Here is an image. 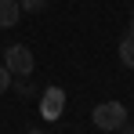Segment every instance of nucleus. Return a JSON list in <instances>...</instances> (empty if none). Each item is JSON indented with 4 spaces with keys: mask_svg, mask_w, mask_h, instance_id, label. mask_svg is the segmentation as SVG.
Listing matches in <instances>:
<instances>
[{
    "mask_svg": "<svg viewBox=\"0 0 134 134\" xmlns=\"http://www.w3.org/2000/svg\"><path fill=\"white\" fill-rule=\"evenodd\" d=\"M11 80H15V72L0 62V94H7V91H11Z\"/></svg>",
    "mask_w": 134,
    "mask_h": 134,
    "instance_id": "nucleus-8",
    "label": "nucleus"
},
{
    "mask_svg": "<svg viewBox=\"0 0 134 134\" xmlns=\"http://www.w3.org/2000/svg\"><path fill=\"white\" fill-rule=\"evenodd\" d=\"M0 58H4V65L11 69L15 76H29V72L36 69V58H33V51H29L25 44H11Z\"/></svg>",
    "mask_w": 134,
    "mask_h": 134,
    "instance_id": "nucleus-2",
    "label": "nucleus"
},
{
    "mask_svg": "<svg viewBox=\"0 0 134 134\" xmlns=\"http://www.w3.org/2000/svg\"><path fill=\"white\" fill-rule=\"evenodd\" d=\"M0 54H4V47H0Z\"/></svg>",
    "mask_w": 134,
    "mask_h": 134,
    "instance_id": "nucleus-12",
    "label": "nucleus"
},
{
    "mask_svg": "<svg viewBox=\"0 0 134 134\" xmlns=\"http://www.w3.org/2000/svg\"><path fill=\"white\" fill-rule=\"evenodd\" d=\"M127 33H134V11H131V29H127Z\"/></svg>",
    "mask_w": 134,
    "mask_h": 134,
    "instance_id": "nucleus-10",
    "label": "nucleus"
},
{
    "mask_svg": "<svg viewBox=\"0 0 134 134\" xmlns=\"http://www.w3.org/2000/svg\"><path fill=\"white\" fill-rule=\"evenodd\" d=\"M29 134H44V131H29Z\"/></svg>",
    "mask_w": 134,
    "mask_h": 134,
    "instance_id": "nucleus-11",
    "label": "nucleus"
},
{
    "mask_svg": "<svg viewBox=\"0 0 134 134\" xmlns=\"http://www.w3.org/2000/svg\"><path fill=\"white\" fill-rule=\"evenodd\" d=\"M120 131H123V134H134V127H127V123H123V127H120Z\"/></svg>",
    "mask_w": 134,
    "mask_h": 134,
    "instance_id": "nucleus-9",
    "label": "nucleus"
},
{
    "mask_svg": "<svg viewBox=\"0 0 134 134\" xmlns=\"http://www.w3.org/2000/svg\"><path fill=\"white\" fill-rule=\"evenodd\" d=\"M91 120L98 131H120L127 123V109H123V102H102V105H94Z\"/></svg>",
    "mask_w": 134,
    "mask_h": 134,
    "instance_id": "nucleus-1",
    "label": "nucleus"
},
{
    "mask_svg": "<svg viewBox=\"0 0 134 134\" xmlns=\"http://www.w3.org/2000/svg\"><path fill=\"white\" fill-rule=\"evenodd\" d=\"M18 7H22V15L29 11V15H40V11H47V0H18Z\"/></svg>",
    "mask_w": 134,
    "mask_h": 134,
    "instance_id": "nucleus-7",
    "label": "nucleus"
},
{
    "mask_svg": "<svg viewBox=\"0 0 134 134\" xmlns=\"http://www.w3.org/2000/svg\"><path fill=\"white\" fill-rule=\"evenodd\" d=\"M11 91L18 94V98H33L36 91H33V83H29V76H18V80H11Z\"/></svg>",
    "mask_w": 134,
    "mask_h": 134,
    "instance_id": "nucleus-6",
    "label": "nucleus"
},
{
    "mask_svg": "<svg viewBox=\"0 0 134 134\" xmlns=\"http://www.w3.org/2000/svg\"><path fill=\"white\" fill-rule=\"evenodd\" d=\"M22 18V7H18V0H0V29H11V25H18Z\"/></svg>",
    "mask_w": 134,
    "mask_h": 134,
    "instance_id": "nucleus-4",
    "label": "nucleus"
},
{
    "mask_svg": "<svg viewBox=\"0 0 134 134\" xmlns=\"http://www.w3.org/2000/svg\"><path fill=\"white\" fill-rule=\"evenodd\" d=\"M62 109H65V91L62 87H47L44 98H40V116L44 120H58Z\"/></svg>",
    "mask_w": 134,
    "mask_h": 134,
    "instance_id": "nucleus-3",
    "label": "nucleus"
},
{
    "mask_svg": "<svg viewBox=\"0 0 134 134\" xmlns=\"http://www.w3.org/2000/svg\"><path fill=\"white\" fill-rule=\"evenodd\" d=\"M120 62H123V69H134V33L120 40Z\"/></svg>",
    "mask_w": 134,
    "mask_h": 134,
    "instance_id": "nucleus-5",
    "label": "nucleus"
}]
</instances>
